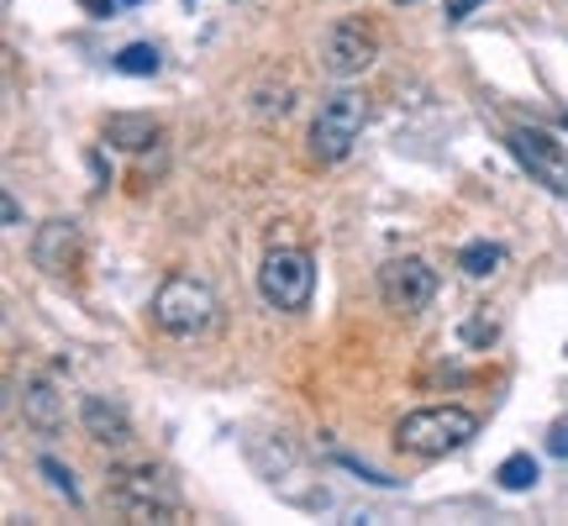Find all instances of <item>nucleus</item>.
<instances>
[{"label": "nucleus", "instance_id": "f257e3e1", "mask_svg": "<svg viewBox=\"0 0 568 526\" xmlns=\"http://www.w3.org/2000/svg\"><path fill=\"white\" fill-rule=\"evenodd\" d=\"M479 432V416L464 411V405H426V411H410L400 416L395 426V443L416 453V458H447V453H458Z\"/></svg>", "mask_w": 568, "mask_h": 526}, {"label": "nucleus", "instance_id": "f03ea898", "mask_svg": "<svg viewBox=\"0 0 568 526\" xmlns=\"http://www.w3.org/2000/svg\"><path fill=\"white\" fill-rule=\"evenodd\" d=\"M153 322L169 332V337H205L211 326H216V295H211V284L190 280V274H169L159 284V295H153Z\"/></svg>", "mask_w": 568, "mask_h": 526}, {"label": "nucleus", "instance_id": "7ed1b4c3", "mask_svg": "<svg viewBox=\"0 0 568 526\" xmlns=\"http://www.w3.org/2000/svg\"><path fill=\"white\" fill-rule=\"evenodd\" d=\"M364 122H368V101L358 90H337L326 95L316 122H311V159L322 163H343L353 153V142L364 138Z\"/></svg>", "mask_w": 568, "mask_h": 526}, {"label": "nucleus", "instance_id": "20e7f679", "mask_svg": "<svg viewBox=\"0 0 568 526\" xmlns=\"http://www.w3.org/2000/svg\"><path fill=\"white\" fill-rule=\"evenodd\" d=\"M105 489H111V506L122 510L126 522H174L184 510L180 495L169 489V479L153 474V468H116Z\"/></svg>", "mask_w": 568, "mask_h": 526}, {"label": "nucleus", "instance_id": "39448f33", "mask_svg": "<svg viewBox=\"0 0 568 526\" xmlns=\"http://www.w3.org/2000/svg\"><path fill=\"white\" fill-rule=\"evenodd\" d=\"M258 290L274 311H305L311 290H316V263L305 247H274L258 269Z\"/></svg>", "mask_w": 568, "mask_h": 526}, {"label": "nucleus", "instance_id": "423d86ee", "mask_svg": "<svg viewBox=\"0 0 568 526\" xmlns=\"http://www.w3.org/2000/svg\"><path fill=\"white\" fill-rule=\"evenodd\" d=\"M374 59H379V38L364 17L332 21V32L322 38V69L332 80H358L364 69H374Z\"/></svg>", "mask_w": 568, "mask_h": 526}, {"label": "nucleus", "instance_id": "0eeeda50", "mask_svg": "<svg viewBox=\"0 0 568 526\" xmlns=\"http://www.w3.org/2000/svg\"><path fill=\"white\" fill-rule=\"evenodd\" d=\"M506 142H510V153L527 163L552 195H568V142H558L552 132H542V127H510Z\"/></svg>", "mask_w": 568, "mask_h": 526}, {"label": "nucleus", "instance_id": "6e6552de", "mask_svg": "<svg viewBox=\"0 0 568 526\" xmlns=\"http://www.w3.org/2000/svg\"><path fill=\"white\" fill-rule=\"evenodd\" d=\"M379 295H385L389 311L416 316V311H426L432 295H437V274H432L426 259H389L385 269H379Z\"/></svg>", "mask_w": 568, "mask_h": 526}, {"label": "nucleus", "instance_id": "1a4fd4ad", "mask_svg": "<svg viewBox=\"0 0 568 526\" xmlns=\"http://www.w3.org/2000/svg\"><path fill=\"white\" fill-rule=\"evenodd\" d=\"M32 263H38L42 274H69L80 263V226L63 222V216L42 222L38 237H32Z\"/></svg>", "mask_w": 568, "mask_h": 526}, {"label": "nucleus", "instance_id": "9d476101", "mask_svg": "<svg viewBox=\"0 0 568 526\" xmlns=\"http://www.w3.org/2000/svg\"><path fill=\"white\" fill-rule=\"evenodd\" d=\"M80 422L84 432L95 437L101 447H126L138 432H132V416H126L116 401H105V395H84L80 401Z\"/></svg>", "mask_w": 568, "mask_h": 526}, {"label": "nucleus", "instance_id": "9b49d317", "mask_svg": "<svg viewBox=\"0 0 568 526\" xmlns=\"http://www.w3.org/2000/svg\"><path fill=\"white\" fill-rule=\"evenodd\" d=\"M101 138H105V148H122V153H148V148L163 138V127L153 122V117H142V111H116V117H105Z\"/></svg>", "mask_w": 568, "mask_h": 526}, {"label": "nucleus", "instance_id": "f8f14e48", "mask_svg": "<svg viewBox=\"0 0 568 526\" xmlns=\"http://www.w3.org/2000/svg\"><path fill=\"white\" fill-rule=\"evenodd\" d=\"M21 416H27L32 426H42V432H59V426H63L59 390L48 385V380H32V385L21 390Z\"/></svg>", "mask_w": 568, "mask_h": 526}, {"label": "nucleus", "instance_id": "ddd939ff", "mask_svg": "<svg viewBox=\"0 0 568 526\" xmlns=\"http://www.w3.org/2000/svg\"><path fill=\"white\" fill-rule=\"evenodd\" d=\"M500 263H506V247L500 243H468L458 253V269H464L468 280H489V274H500Z\"/></svg>", "mask_w": 568, "mask_h": 526}, {"label": "nucleus", "instance_id": "4468645a", "mask_svg": "<svg viewBox=\"0 0 568 526\" xmlns=\"http://www.w3.org/2000/svg\"><path fill=\"white\" fill-rule=\"evenodd\" d=\"M111 63H116L122 74H138V80H153V74L163 69V59H159V48H153V42H126Z\"/></svg>", "mask_w": 568, "mask_h": 526}, {"label": "nucleus", "instance_id": "2eb2a0df", "mask_svg": "<svg viewBox=\"0 0 568 526\" xmlns=\"http://www.w3.org/2000/svg\"><path fill=\"white\" fill-rule=\"evenodd\" d=\"M495 479H500V489H531L537 479H542V468H537L531 453H510L506 464L495 468Z\"/></svg>", "mask_w": 568, "mask_h": 526}, {"label": "nucleus", "instance_id": "dca6fc26", "mask_svg": "<svg viewBox=\"0 0 568 526\" xmlns=\"http://www.w3.org/2000/svg\"><path fill=\"white\" fill-rule=\"evenodd\" d=\"M38 474L53 485V495H63L69 506H80V485H74V474L59 464V458H38Z\"/></svg>", "mask_w": 568, "mask_h": 526}, {"label": "nucleus", "instance_id": "f3484780", "mask_svg": "<svg viewBox=\"0 0 568 526\" xmlns=\"http://www.w3.org/2000/svg\"><path fill=\"white\" fill-rule=\"evenodd\" d=\"M495 332H500V322L489 316V311H474L464 322V343L468 347H485V343H495Z\"/></svg>", "mask_w": 568, "mask_h": 526}, {"label": "nucleus", "instance_id": "a211bd4d", "mask_svg": "<svg viewBox=\"0 0 568 526\" xmlns=\"http://www.w3.org/2000/svg\"><path fill=\"white\" fill-rule=\"evenodd\" d=\"M548 453H552V458H568V422H552L548 426Z\"/></svg>", "mask_w": 568, "mask_h": 526}, {"label": "nucleus", "instance_id": "6ab92c4d", "mask_svg": "<svg viewBox=\"0 0 568 526\" xmlns=\"http://www.w3.org/2000/svg\"><path fill=\"white\" fill-rule=\"evenodd\" d=\"M290 111V90H280V95H258V117H284Z\"/></svg>", "mask_w": 568, "mask_h": 526}, {"label": "nucleus", "instance_id": "aec40b11", "mask_svg": "<svg viewBox=\"0 0 568 526\" xmlns=\"http://www.w3.org/2000/svg\"><path fill=\"white\" fill-rule=\"evenodd\" d=\"M479 11V0H447V21H468Z\"/></svg>", "mask_w": 568, "mask_h": 526}, {"label": "nucleus", "instance_id": "412c9836", "mask_svg": "<svg viewBox=\"0 0 568 526\" xmlns=\"http://www.w3.org/2000/svg\"><path fill=\"white\" fill-rule=\"evenodd\" d=\"M84 11H90V17H116V6H122V0H80Z\"/></svg>", "mask_w": 568, "mask_h": 526}, {"label": "nucleus", "instance_id": "4be33fe9", "mask_svg": "<svg viewBox=\"0 0 568 526\" xmlns=\"http://www.w3.org/2000/svg\"><path fill=\"white\" fill-rule=\"evenodd\" d=\"M0 216H6V226H21V205L6 195V201H0Z\"/></svg>", "mask_w": 568, "mask_h": 526}, {"label": "nucleus", "instance_id": "5701e85b", "mask_svg": "<svg viewBox=\"0 0 568 526\" xmlns=\"http://www.w3.org/2000/svg\"><path fill=\"white\" fill-rule=\"evenodd\" d=\"M395 6H416V0H395Z\"/></svg>", "mask_w": 568, "mask_h": 526}, {"label": "nucleus", "instance_id": "b1692460", "mask_svg": "<svg viewBox=\"0 0 568 526\" xmlns=\"http://www.w3.org/2000/svg\"><path fill=\"white\" fill-rule=\"evenodd\" d=\"M122 6H142V0H122Z\"/></svg>", "mask_w": 568, "mask_h": 526}, {"label": "nucleus", "instance_id": "393cba45", "mask_svg": "<svg viewBox=\"0 0 568 526\" xmlns=\"http://www.w3.org/2000/svg\"><path fill=\"white\" fill-rule=\"evenodd\" d=\"M184 6H190V0H184Z\"/></svg>", "mask_w": 568, "mask_h": 526}]
</instances>
